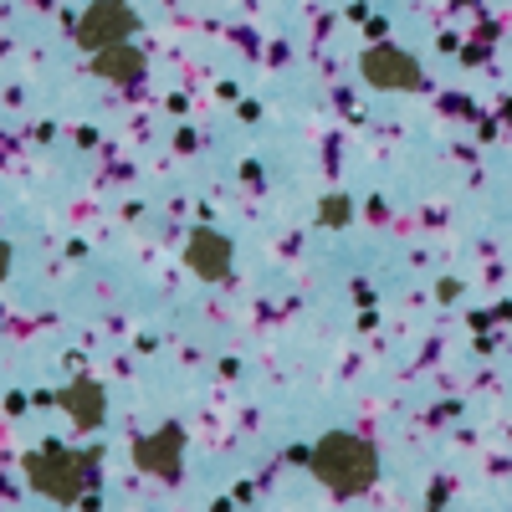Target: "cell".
I'll return each mask as SVG.
<instances>
[{"label": "cell", "mask_w": 512, "mask_h": 512, "mask_svg": "<svg viewBox=\"0 0 512 512\" xmlns=\"http://www.w3.org/2000/svg\"><path fill=\"white\" fill-rule=\"evenodd\" d=\"M323 221H349V205L344 200H328L323 205Z\"/></svg>", "instance_id": "9"}, {"label": "cell", "mask_w": 512, "mask_h": 512, "mask_svg": "<svg viewBox=\"0 0 512 512\" xmlns=\"http://www.w3.org/2000/svg\"><path fill=\"white\" fill-rule=\"evenodd\" d=\"M180 425H164L159 436H149V441H139L134 446V461L144 466V472H159V477H175L180 472Z\"/></svg>", "instance_id": "5"}, {"label": "cell", "mask_w": 512, "mask_h": 512, "mask_svg": "<svg viewBox=\"0 0 512 512\" xmlns=\"http://www.w3.org/2000/svg\"><path fill=\"white\" fill-rule=\"evenodd\" d=\"M313 477L333 492V497H354L364 492L374 477H379V456L364 436H349V431H333L318 441L313 451Z\"/></svg>", "instance_id": "1"}, {"label": "cell", "mask_w": 512, "mask_h": 512, "mask_svg": "<svg viewBox=\"0 0 512 512\" xmlns=\"http://www.w3.org/2000/svg\"><path fill=\"white\" fill-rule=\"evenodd\" d=\"M364 77L369 88H384V93H410L420 88V67L410 52H395V47H369L364 52Z\"/></svg>", "instance_id": "4"}, {"label": "cell", "mask_w": 512, "mask_h": 512, "mask_svg": "<svg viewBox=\"0 0 512 512\" xmlns=\"http://www.w3.org/2000/svg\"><path fill=\"white\" fill-rule=\"evenodd\" d=\"M62 405L77 415V425H82V431H88V425H98V420L108 415V405H103V390H98L93 379H77L72 390H62Z\"/></svg>", "instance_id": "7"}, {"label": "cell", "mask_w": 512, "mask_h": 512, "mask_svg": "<svg viewBox=\"0 0 512 512\" xmlns=\"http://www.w3.org/2000/svg\"><path fill=\"white\" fill-rule=\"evenodd\" d=\"M26 477L41 497H57V502H77L82 487L93 482V456H77V451H36L26 461Z\"/></svg>", "instance_id": "2"}, {"label": "cell", "mask_w": 512, "mask_h": 512, "mask_svg": "<svg viewBox=\"0 0 512 512\" xmlns=\"http://www.w3.org/2000/svg\"><path fill=\"white\" fill-rule=\"evenodd\" d=\"M98 72L113 82H134V77H144V57L134 47H123V41H113V47L98 52Z\"/></svg>", "instance_id": "8"}, {"label": "cell", "mask_w": 512, "mask_h": 512, "mask_svg": "<svg viewBox=\"0 0 512 512\" xmlns=\"http://www.w3.org/2000/svg\"><path fill=\"white\" fill-rule=\"evenodd\" d=\"M6 262H11V246H6V241H0V272H6Z\"/></svg>", "instance_id": "10"}, {"label": "cell", "mask_w": 512, "mask_h": 512, "mask_svg": "<svg viewBox=\"0 0 512 512\" xmlns=\"http://www.w3.org/2000/svg\"><path fill=\"white\" fill-rule=\"evenodd\" d=\"M190 267L200 272V277H231V241L226 236H210V231H200L195 241H190Z\"/></svg>", "instance_id": "6"}, {"label": "cell", "mask_w": 512, "mask_h": 512, "mask_svg": "<svg viewBox=\"0 0 512 512\" xmlns=\"http://www.w3.org/2000/svg\"><path fill=\"white\" fill-rule=\"evenodd\" d=\"M128 31H139V16L128 11L123 0H98V6L82 16L77 41H82V47H93V52H103V47H113V41H123Z\"/></svg>", "instance_id": "3"}]
</instances>
